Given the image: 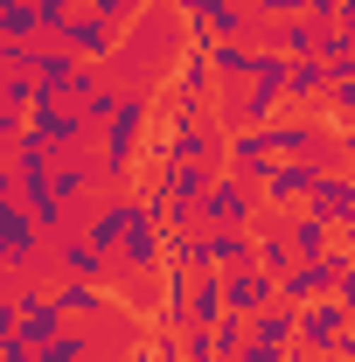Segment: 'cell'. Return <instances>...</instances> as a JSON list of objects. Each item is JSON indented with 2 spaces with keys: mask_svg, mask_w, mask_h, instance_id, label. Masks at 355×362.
Returning a JSON list of instances; mask_svg holds the SVG:
<instances>
[{
  "mask_svg": "<svg viewBox=\"0 0 355 362\" xmlns=\"http://www.w3.org/2000/svg\"><path fill=\"white\" fill-rule=\"evenodd\" d=\"M139 139H146V90H119V112L98 126V168H105V188H126Z\"/></svg>",
  "mask_w": 355,
  "mask_h": 362,
  "instance_id": "1",
  "label": "cell"
},
{
  "mask_svg": "<svg viewBox=\"0 0 355 362\" xmlns=\"http://www.w3.org/2000/svg\"><path fill=\"white\" fill-rule=\"evenodd\" d=\"M258 202H265V195H258L251 181L223 168V175L209 181V195H202V230H251L258 223Z\"/></svg>",
  "mask_w": 355,
  "mask_h": 362,
  "instance_id": "2",
  "label": "cell"
},
{
  "mask_svg": "<svg viewBox=\"0 0 355 362\" xmlns=\"http://www.w3.org/2000/svg\"><path fill=\"white\" fill-rule=\"evenodd\" d=\"M355 334V314L327 293V300H313V307H300V341H293V356L313 362V356H334L342 341Z\"/></svg>",
  "mask_w": 355,
  "mask_h": 362,
  "instance_id": "3",
  "label": "cell"
},
{
  "mask_svg": "<svg viewBox=\"0 0 355 362\" xmlns=\"http://www.w3.org/2000/svg\"><path fill=\"white\" fill-rule=\"evenodd\" d=\"M119 42H126V28H112L98 7H84V14H70V28H63V49L77 56V63H91V70H105L112 56H119Z\"/></svg>",
  "mask_w": 355,
  "mask_h": 362,
  "instance_id": "4",
  "label": "cell"
},
{
  "mask_svg": "<svg viewBox=\"0 0 355 362\" xmlns=\"http://www.w3.org/2000/svg\"><path fill=\"white\" fill-rule=\"evenodd\" d=\"M28 126H35V133L56 146V153H77V146H91V133H98V126H84V112H77L70 98H35Z\"/></svg>",
  "mask_w": 355,
  "mask_h": 362,
  "instance_id": "5",
  "label": "cell"
},
{
  "mask_svg": "<svg viewBox=\"0 0 355 362\" xmlns=\"http://www.w3.org/2000/svg\"><path fill=\"white\" fill-rule=\"evenodd\" d=\"M35 251H42V223L28 216V202L21 195L0 202V265H35Z\"/></svg>",
  "mask_w": 355,
  "mask_h": 362,
  "instance_id": "6",
  "label": "cell"
},
{
  "mask_svg": "<svg viewBox=\"0 0 355 362\" xmlns=\"http://www.w3.org/2000/svg\"><path fill=\"white\" fill-rule=\"evenodd\" d=\"M272 300H279V279H272L265 265H237V272H223V307L230 314H265Z\"/></svg>",
  "mask_w": 355,
  "mask_h": 362,
  "instance_id": "7",
  "label": "cell"
},
{
  "mask_svg": "<svg viewBox=\"0 0 355 362\" xmlns=\"http://www.w3.org/2000/svg\"><path fill=\"white\" fill-rule=\"evenodd\" d=\"M161 258H168V230H161V216L146 209V216L126 230V244H119V265L133 272V279H153V272H161Z\"/></svg>",
  "mask_w": 355,
  "mask_h": 362,
  "instance_id": "8",
  "label": "cell"
},
{
  "mask_svg": "<svg viewBox=\"0 0 355 362\" xmlns=\"http://www.w3.org/2000/svg\"><path fill=\"white\" fill-rule=\"evenodd\" d=\"M313 181H320V168H313V160H279V168H272V181L258 188V195H265V209H286V216H293V209H307Z\"/></svg>",
  "mask_w": 355,
  "mask_h": 362,
  "instance_id": "9",
  "label": "cell"
},
{
  "mask_svg": "<svg viewBox=\"0 0 355 362\" xmlns=\"http://www.w3.org/2000/svg\"><path fill=\"white\" fill-rule=\"evenodd\" d=\"M14 300H21V334H28L35 349H42V341H56V334L70 327V314H63V300H56V293H35V286H21Z\"/></svg>",
  "mask_w": 355,
  "mask_h": 362,
  "instance_id": "10",
  "label": "cell"
},
{
  "mask_svg": "<svg viewBox=\"0 0 355 362\" xmlns=\"http://www.w3.org/2000/svg\"><path fill=\"white\" fill-rule=\"evenodd\" d=\"M223 160H230V175H244L251 188H265V181H272V168H279V160L265 153V139H258V126H244V133H230V139H223Z\"/></svg>",
  "mask_w": 355,
  "mask_h": 362,
  "instance_id": "11",
  "label": "cell"
},
{
  "mask_svg": "<svg viewBox=\"0 0 355 362\" xmlns=\"http://www.w3.org/2000/svg\"><path fill=\"white\" fill-rule=\"evenodd\" d=\"M286 237H293L300 265H307V258H327V251L342 244V230L327 223V216H313V209H293V216H286Z\"/></svg>",
  "mask_w": 355,
  "mask_h": 362,
  "instance_id": "12",
  "label": "cell"
},
{
  "mask_svg": "<svg viewBox=\"0 0 355 362\" xmlns=\"http://www.w3.org/2000/svg\"><path fill=\"white\" fill-rule=\"evenodd\" d=\"M56 251H63V279H91V286H105L112 265H119V258H112V251H98L91 237H63Z\"/></svg>",
  "mask_w": 355,
  "mask_h": 362,
  "instance_id": "13",
  "label": "cell"
},
{
  "mask_svg": "<svg viewBox=\"0 0 355 362\" xmlns=\"http://www.w3.org/2000/svg\"><path fill=\"white\" fill-rule=\"evenodd\" d=\"M209 70H216L223 90H244L258 70V42H209Z\"/></svg>",
  "mask_w": 355,
  "mask_h": 362,
  "instance_id": "14",
  "label": "cell"
},
{
  "mask_svg": "<svg viewBox=\"0 0 355 362\" xmlns=\"http://www.w3.org/2000/svg\"><path fill=\"white\" fill-rule=\"evenodd\" d=\"M223 314H230V307H223V272H195V279H188V320H181V327H216Z\"/></svg>",
  "mask_w": 355,
  "mask_h": 362,
  "instance_id": "15",
  "label": "cell"
},
{
  "mask_svg": "<svg viewBox=\"0 0 355 362\" xmlns=\"http://www.w3.org/2000/svg\"><path fill=\"white\" fill-rule=\"evenodd\" d=\"M21 202H28V216L42 223V237H56V230L70 223V202L56 195V175H42V181H21Z\"/></svg>",
  "mask_w": 355,
  "mask_h": 362,
  "instance_id": "16",
  "label": "cell"
},
{
  "mask_svg": "<svg viewBox=\"0 0 355 362\" xmlns=\"http://www.w3.org/2000/svg\"><path fill=\"white\" fill-rule=\"evenodd\" d=\"M77 70H84V63H77L63 42H49V35H42V56H35V84H42V98H63V90L77 84Z\"/></svg>",
  "mask_w": 355,
  "mask_h": 362,
  "instance_id": "17",
  "label": "cell"
},
{
  "mask_svg": "<svg viewBox=\"0 0 355 362\" xmlns=\"http://www.w3.org/2000/svg\"><path fill=\"white\" fill-rule=\"evenodd\" d=\"M7 160H14V175H21V181H42V175H56V160H63V153H56L35 126H28V133L7 146Z\"/></svg>",
  "mask_w": 355,
  "mask_h": 362,
  "instance_id": "18",
  "label": "cell"
},
{
  "mask_svg": "<svg viewBox=\"0 0 355 362\" xmlns=\"http://www.w3.org/2000/svg\"><path fill=\"white\" fill-rule=\"evenodd\" d=\"M251 341H265V349H293V341H300V307L272 300L265 314H251Z\"/></svg>",
  "mask_w": 355,
  "mask_h": 362,
  "instance_id": "19",
  "label": "cell"
},
{
  "mask_svg": "<svg viewBox=\"0 0 355 362\" xmlns=\"http://www.w3.org/2000/svg\"><path fill=\"white\" fill-rule=\"evenodd\" d=\"M56 300H63V314H70V320H105V314H112L105 286H91V279H63Z\"/></svg>",
  "mask_w": 355,
  "mask_h": 362,
  "instance_id": "20",
  "label": "cell"
},
{
  "mask_svg": "<svg viewBox=\"0 0 355 362\" xmlns=\"http://www.w3.org/2000/svg\"><path fill=\"white\" fill-rule=\"evenodd\" d=\"M209 77H216V70H209V42H188L181 63H175V90L181 98H209Z\"/></svg>",
  "mask_w": 355,
  "mask_h": 362,
  "instance_id": "21",
  "label": "cell"
},
{
  "mask_svg": "<svg viewBox=\"0 0 355 362\" xmlns=\"http://www.w3.org/2000/svg\"><path fill=\"white\" fill-rule=\"evenodd\" d=\"M327 84H334V70H327L320 56H300V63H293V84H286V98H293V105H320V98H327Z\"/></svg>",
  "mask_w": 355,
  "mask_h": 362,
  "instance_id": "22",
  "label": "cell"
},
{
  "mask_svg": "<svg viewBox=\"0 0 355 362\" xmlns=\"http://www.w3.org/2000/svg\"><path fill=\"white\" fill-rule=\"evenodd\" d=\"M35 362H98V356H91V327H84V320H70L56 341H42V356H35Z\"/></svg>",
  "mask_w": 355,
  "mask_h": 362,
  "instance_id": "23",
  "label": "cell"
},
{
  "mask_svg": "<svg viewBox=\"0 0 355 362\" xmlns=\"http://www.w3.org/2000/svg\"><path fill=\"white\" fill-rule=\"evenodd\" d=\"M320 63L342 77V70H355V28H342V21H320Z\"/></svg>",
  "mask_w": 355,
  "mask_h": 362,
  "instance_id": "24",
  "label": "cell"
},
{
  "mask_svg": "<svg viewBox=\"0 0 355 362\" xmlns=\"http://www.w3.org/2000/svg\"><path fill=\"white\" fill-rule=\"evenodd\" d=\"M258 265H265L272 279H286V272L300 265V251H293V237H286V223H279V230H265V237H258Z\"/></svg>",
  "mask_w": 355,
  "mask_h": 362,
  "instance_id": "25",
  "label": "cell"
},
{
  "mask_svg": "<svg viewBox=\"0 0 355 362\" xmlns=\"http://www.w3.org/2000/svg\"><path fill=\"white\" fill-rule=\"evenodd\" d=\"M35 98H42V84H35V70H7V77H0V105H14L21 119L35 112Z\"/></svg>",
  "mask_w": 355,
  "mask_h": 362,
  "instance_id": "26",
  "label": "cell"
},
{
  "mask_svg": "<svg viewBox=\"0 0 355 362\" xmlns=\"http://www.w3.org/2000/svg\"><path fill=\"white\" fill-rule=\"evenodd\" d=\"M320 112H327L334 126H355V70H342V77L327 84V98H320Z\"/></svg>",
  "mask_w": 355,
  "mask_h": 362,
  "instance_id": "27",
  "label": "cell"
},
{
  "mask_svg": "<svg viewBox=\"0 0 355 362\" xmlns=\"http://www.w3.org/2000/svg\"><path fill=\"white\" fill-rule=\"evenodd\" d=\"M91 7H98V14H105V21H112V28H133L139 14H153V7H146V0H91Z\"/></svg>",
  "mask_w": 355,
  "mask_h": 362,
  "instance_id": "28",
  "label": "cell"
},
{
  "mask_svg": "<svg viewBox=\"0 0 355 362\" xmlns=\"http://www.w3.org/2000/svg\"><path fill=\"white\" fill-rule=\"evenodd\" d=\"M35 56H42V42H7L0 35V70H35Z\"/></svg>",
  "mask_w": 355,
  "mask_h": 362,
  "instance_id": "29",
  "label": "cell"
},
{
  "mask_svg": "<svg viewBox=\"0 0 355 362\" xmlns=\"http://www.w3.org/2000/svg\"><path fill=\"white\" fill-rule=\"evenodd\" d=\"M237 362H300V356H293V349H265V341H244Z\"/></svg>",
  "mask_w": 355,
  "mask_h": 362,
  "instance_id": "30",
  "label": "cell"
},
{
  "mask_svg": "<svg viewBox=\"0 0 355 362\" xmlns=\"http://www.w3.org/2000/svg\"><path fill=\"white\" fill-rule=\"evenodd\" d=\"M0 341H21V300H0Z\"/></svg>",
  "mask_w": 355,
  "mask_h": 362,
  "instance_id": "31",
  "label": "cell"
},
{
  "mask_svg": "<svg viewBox=\"0 0 355 362\" xmlns=\"http://www.w3.org/2000/svg\"><path fill=\"white\" fill-rule=\"evenodd\" d=\"M28 133V119H21V112H14V105H0V146H14V139Z\"/></svg>",
  "mask_w": 355,
  "mask_h": 362,
  "instance_id": "32",
  "label": "cell"
},
{
  "mask_svg": "<svg viewBox=\"0 0 355 362\" xmlns=\"http://www.w3.org/2000/svg\"><path fill=\"white\" fill-rule=\"evenodd\" d=\"M258 14H272V21H293V14H307V0H258Z\"/></svg>",
  "mask_w": 355,
  "mask_h": 362,
  "instance_id": "33",
  "label": "cell"
},
{
  "mask_svg": "<svg viewBox=\"0 0 355 362\" xmlns=\"http://www.w3.org/2000/svg\"><path fill=\"white\" fill-rule=\"evenodd\" d=\"M342 14V0H307V21H334Z\"/></svg>",
  "mask_w": 355,
  "mask_h": 362,
  "instance_id": "34",
  "label": "cell"
},
{
  "mask_svg": "<svg viewBox=\"0 0 355 362\" xmlns=\"http://www.w3.org/2000/svg\"><path fill=\"white\" fill-rule=\"evenodd\" d=\"M334 300H342V307H349V314H355V272H349V279H342V286H334Z\"/></svg>",
  "mask_w": 355,
  "mask_h": 362,
  "instance_id": "35",
  "label": "cell"
},
{
  "mask_svg": "<svg viewBox=\"0 0 355 362\" xmlns=\"http://www.w3.org/2000/svg\"><path fill=\"white\" fill-rule=\"evenodd\" d=\"M334 21H342V28H355V0H342V14H334Z\"/></svg>",
  "mask_w": 355,
  "mask_h": 362,
  "instance_id": "36",
  "label": "cell"
},
{
  "mask_svg": "<svg viewBox=\"0 0 355 362\" xmlns=\"http://www.w3.org/2000/svg\"><path fill=\"white\" fill-rule=\"evenodd\" d=\"M342 244H349V251H355V216H349V223H342Z\"/></svg>",
  "mask_w": 355,
  "mask_h": 362,
  "instance_id": "37",
  "label": "cell"
},
{
  "mask_svg": "<svg viewBox=\"0 0 355 362\" xmlns=\"http://www.w3.org/2000/svg\"><path fill=\"white\" fill-rule=\"evenodd\" d=\"M63 7H91V0H63Z\"/></svg>",
  "mask_w": 355,
  "mask_h": 362,
  "instance_id": "38",
  "label": "cell"
},
{
  "mask_svg": "<svg viewBox=\"0 0 355 362\" xmlns=\"http://www.w3.org/2000/svg\"><path fill=\"white\" fill-rule=\"evenodd\" d=\"M0 7H14V0H0Z\"/></svg>",
  "mask_w": 355,
  "mask_h": 362,
  "instance_id": "39",
  "label": "cell"
}]
</instances>
